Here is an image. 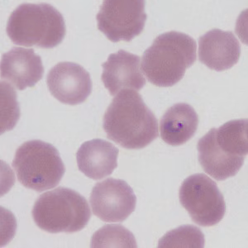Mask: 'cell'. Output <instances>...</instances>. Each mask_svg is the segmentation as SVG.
<instances>
[{
  "label": "cell",
  "instance_id": "2",
  "mask_svg": "<svg viewBox=\"0 0 248 248\" xmlns=\"http://www.w3.org/2000/svg\"><path fill=\"white\" fill-rule=\"evenodd\" d=\"M248 119L232 120L212 128L198 142L203 170L218 181L237 175L248 153Z\"/></svg>",
  "mask_w": 248,
  "mask_h": 248
},
{
  "label": "cell",
  "instance_id": "1",
  "mask_svg": "<svg viewBox=\"0 0 248 248\" xmlns=\"http://www.w3.org/2000/svg\"><path fill=\"white\" fill-rule=\"evenodd\" d=\"M103 127L108 139L126 149H142L158 137L157 119L141 94L119 92L108 108Z\"/></svg>",
  "mask_w": 248,
  "mask_h": 248
},
{
  "label": "cell",
  "instance_id": "13",
  "mask_svg": "<svg viewBox=\"0 0 248 248\" xmlns=\"http://www.w3.org/2000/svg\"><path fill=\"white\" fill-rule=\"evenodd\" d=\"M1 78L19 91L34 87L43 77L42 58L33 49L14 47L1 58Z\"/></svg>",
  "mask_w": 248,
  "mask_h": 248
},
{
  "label": "cell",
  "instance_id": "14",
  "mask_svg": "<svg viewBox=\"0 0 248 248\" xmlns=\"http://www.w3.org/2000/svg\"><path fill=\"white\" fill-rule=\"evenodd\" d=\"M119 153L115 146L103 139L85 141L77 153L78 167L87 177L101 180L118 167Z\"/></svg>",
  "mask_w": 248,
  "mask_h": 248
},
{
  "label": "cell",
  "instance_id": "16",
  "mask_svg": "<svg viewBox=\"0 0 248 248\" xmlns=\"http://www.w3.org/2000/svg\"><path fill=\"white\" fill-rule=\"evenodd\" d=\"M91 248H128L138 247L135 237L128 229L118 224H108L93 233Z\"/></svg>",
  "mask_w": 248,
  "mask_h": 248
},
{
  "label": "cell",
  "instance_id": "9",
  "mask_svg": "<svg viewBox=\"0 0 248 248\" xmlns=\"http://www.w3.org/2000/svg\"><path fill=\"white\" fill-rule=\"evenodd\" d=\"M93 215L106 223H122L135 210L137 197L123 180L109 178L96 184L91 192Z\"/></svg>",
  "mask_w": 248,
  "mask_h": 248
},
{
  "label": "cell",
  "instance_id": "5",
  "mask_svg": "<svg viewBox=\"0 0 248 248\" xmlns=\"http://www.w3.org/2000/svg\"><path fill=\"white\" fill-rule=\"evenodd\" d=\"M31 215L43 231L72 233L85 229L91 219V211L86 199L78 192L58 187L37 199Z\"/></svg>",
  "mask_w": 248,
  "mask_h": 248
},
{
  "label": "cell",
  "instance_id": "8",
  "mask_svg": "<svg viewBox=\"0 0 248 248\" xmlns=\"http://www.w3.org/2000/svg\"><path fill=\"white\" fill-rule=\"evenodd\" d=\"M142 0H107L96 16L98 29L113 43L131 42L143 31L147 15Z\"/></svg>",
  "mask_w": 248,
  "mask_h": 248
},
{
  "label": "cell",
  "instance_id": "15",
  "mask_svg": "<svg viewBox=\"0 0 248 248\" xmlns=\"http://www.w3.org/2000/svg\"><path fill=\"white\" fill-rule=\"evenodd\" d=\"M199 117L192 106L177 104L167 109L160 123L161 138L171 146H181L190 140L198 129Z\"/></svg>",
  "mask_w": 248,
  "mask_h": 248
},
{
  "label": "cell",
  "instance_id": "12",
  "mask_svg": "<svg viewBox=\"0 0 248 248\" xmlns=\"http://www.w3.org/2000/svg\"><path fill=\"white\" fill-rule=\"evenodd\" d=\"M241 45L232 31L213 29L199 39V60L211 70H229L239 61Z\"/></svg>",
  "mask_w": 248,
  "mask_h": 248
},
{
  "label": "cell",
  "instance_id": "17",
  "mask_svg": "<svg viewBox=\"0 0 248 248\" xmlns=\"http://www.w3.org/2000/svg\"><path fill=\"white\" fill-rule=\"evenodd\" d=\"M204 236L201 229L193 225H183L167 232L159 240L160 248H202L204 247Z\"/></svg>",
  "mask_w": 248,
  "mask_h": 248
},
{
  "label": "cell",
  "instance_id": "3",
  "mask_svg": "<svg viewBox=\"0 0 248 248\" xmlns=\"http://www.w3.org/2000/svg\"><path fill=\"white\" fill-rule=\"evenodd\" d=\"M196 61V42L180 31L158 36L144 51L141 71L147 80L159 87H170L181 81Z\"/></svg>",
  "mask_w": 248,
  "mask_h": 248
},
{
  "label": "cell",
  "instance_id": "6",
  "mask_svg": "<svg viewBox=\"0 0 248 248\" xmlns=\"http://www.w3.org/2000/svg\"><path fill=\"white\" fill-rule=\"evenodd\" d=\"M13 167L20 183L37 192L56 187L65 171L57 148L41 140L26 141L20 146L15 153Z\"/></svg>",
  "mask_w": 248,
  "mask_h": 248
},
{
  "label": "cell",
  "instance_id": "10",
  "mask_svg": "<svg viewBox=\"0 0 248 248\" xmlns=\"http://www.w3.org/2000/svg\"><path fill=\"white\" fill-rule=\"evenodd\" d=\"M46 84L51 94L65 105L84 103L92 91L91 75L74 62H60L51 68Z\"/></svg>",
  "mask_w": 248,
  "mask_h": 248
},
{
  "label": "cell",
  "instance_id": "7",
  "mask_svg": "<svg viewBox=\"0 0 248 248\" xmlns=\"http://www.w3.org/2000/svg\"><path fill=\"white\" fill-rule=\"evenodd\" d=\"M179 197L181 205L198 225H216L225 215L223 194L217 184L203 174L186 178L180 188Z\"/></svg>",
  "mask_w": 248,
  "mask_h": 248
},
{
  "label": "cell",
  "instance_id": "4",
  "mask_svg": "<svg viewBox=\"0 0 248 248\" xmlns=\"http://www.w3.org/2000/svg\"><path fill=\"white\" fill-rule=\"evenodd\" d=\"M6 31L16 45L51 49L65 37V20L48 3H23L12 13Z\"/></svg>",
  "mask_w": 248,
  "mask_h": 248
},
{
  "label": "cell",
  "instance_id": "11",
  "mask_svg": "<svg viewBox=\"0 0 248 248\" xmlns=\"http://www.w3.org/2000/svg\"><path fill=\"white\" fill-rule=\"evenodd\" d=\"M140 57L124 50L111 54L103 63L101 79L111 95L126 90L140 91L146 85L140 69Z\"/></svg>",
  "mask_w": 248,
  "mask_h": 248
}]
</instances>
